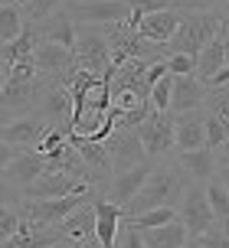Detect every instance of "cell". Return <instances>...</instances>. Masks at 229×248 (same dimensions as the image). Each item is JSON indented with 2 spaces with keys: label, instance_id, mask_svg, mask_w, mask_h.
<instances>
[{
  "label": "cell",
  "instance_id": "obj_8",
  "mask_svg": "<svg viewBox=\"0 0 229 248\" xmlns=\"http://www.w3.org/2000/svg\"><path fill=\"white\" fill-rule=\"evenodd\" d=\"M52 124L43 118V114L30 111V114H16L10 121H3L0 127V140L3 144H13V147H26V150H36L43 144V137L49 134Z\"/></svg>",
  "mask_w": 229,
  "mask_h": 248
},
{
  "label": "cell",
  "instance_id": "obj_20",
  "mask_svg": "<svg viewBox=\"0 0 229 248\" xmlns=\"http://www.w3.org/2000/svg\"><path fill=\"white\" fill-rule=\"evenodd\" d=\"M33 26H36V23H33ZM36 30H39V39H46V43H59V46H65V49H76L79 23L72 20V13L65 10V7H59V10L52 13L49 20H43Z\"/></svg>",
  "mask_w": 229,
  "mask_h": 248
},
{
  "label": "cell",
  "instance_id": "obj_29",
  "mask_svg": "<svg viewBox=\"0 0 229 248\" xmlns=\"http://www.w3.org/2000/svg\"><path fill=\"white\" fill-rule=\"evenodd\" d=\"M59 7H65V0H26L23 3V16H26V23L39 26L43 20H49Z\"/></svg>",
  "mask_w": 229,
  "mask_h": 248
},
{
  "label": "cell",
  "instance_id": "obj_15",
  "mask_svg": "<svg viewBox=\"0 0 229 248\" xmlns=\"http://www.w3.org/2000/svg\"><path fill=\"white\" fill-rule=\"evenodd\" d=\"M49 170V160L43 150H26L23 157H16L13 163L3 167V183L7 186H16V189H26V186L39 180V176Z\"/></svg>",
  "mask_w": 229,
  "mask_h": 248
},
{
  "label": "cell",
  "instance_id": "obj_38",
  "mask_svg": "<svg viewBox=\"0 0 229 248\" xmlns=\"http://www.w3.org/2000/svg\"><path fill=\"white\" fill-rule=\"evenodd\" d=\"M134 10H141L144 16L147 13H157V10H170V7H180V0H131Z\"/></svg>",
  "mask_w": 229,
  "mask_h": 248
},
{
  "label": "cell",
  "instance_id": "obj_25",
  "mask_svg": "<svg viewBox=\"0 0 229 248\" xmlns=\"http://www.w3.org/2000/svg\"><path fill=\"white\" fill-rule=\"evenodd\" d=\"M95 193H98V189H95ZM95 225H98V219H95V202L89 199V202H82V206L63 222V232L69 238H76V242H85L89 235H95Z\"/></svg>",
  "mask_w": 229,
  "mask_h": 248
},
{
  "label": "cell",
  "instance_id": "obj_45",
  "mask_svg": "<svg viewBox=\"0 0 229 248\" xmlns=\"http://www.w3.org/2000/svg\"><path fill=\"white\" fill-rule=\"evenodd\" d=\"M187 248H200V245H196V242H190V245H187Z\"/></svg>",
  "mask_w": 229,
  "mask_h": 248
},
{
  "label": "cell",
  "instance_id": "obj_4",
  "mask_svg": "<svg viewBox=\"0 0 229 248\" xmlns=\"http://www.w3.org/2000/svg\"><path fill=\"white\" fill-rule=\"evenodd\" d=\"M177 212H180V219H183V225H187V232H190V242H196L203 232H210L216 225V212L210 206L206 183H193L190 180L187 189H183V196H180V202H177Z\"/></svg>",
  "mask_w": 229,
  "mask_h": 248
},
{
  "label": "cell",
  "instance_id": "obj_23",
  "mask_svg": "<svg viewBox=\"0 0 229 248\" xmlns=\"http://www.w3.org/2000/svg\"><path fill=\"white\" fill-rule=\"evenodd\" d=\"M141 235H144L147 248H187L190 245V232H187L183 219H174V222L161 225V229H147Z\"/></svg>",
  "mask_w": 229,
  "mask_h": 248
},
{
  "label": "cell",
  "instance_id": "obj_34",
  "mask_svg": "<svg viewBox=\"0 0 229 248\" xmlns=\"http://www.w3.org/2000/svg\"><path fill=\"white\" fill-rule=\"evenodd\" d=\"M196 245L200 248H229V229L216 222L210 232H203V235L196 238Z\"/></svg>",
  "mask_w": 229,
  "mask_h": 248
},
{
  "label": "cell",
  "instance_id": "obj_43",
  "mask_svg": "<svg viewBox=\"0 0 229 248\" xmlns=\"http://www.w3.org/2000/svg\"><path fill=\"white\" fill-rule=\"evenodd\" d=\"M226 33V30H223ZM226 65H229V33H226Z\"/></svg>",
  "mask_w": 229,
  "mask_h": 248
},
{
  "label": "cell",
  "instance_id": "obj_22",
  "mask_svg": "<svg viewBox=\"0 0 229 248\" xmlns=\"http://www.w3.org/2000/svg\"><path fill=\"white\" fill-rule=\"evenodd\" d=\"M177 163L183 167V173L190 176L193 183H210V180H216V150H210V147L183 150V154H177Z\"/></svg>",
  "mask_w": 229,
  "mask_h": 248
},
{
  "label": "cell",
  "instance_id": "obj_30",
  "mask_svg": "<svg viewBox=\"0 0 229 248\" xmlns=\"http://www.w3.org/2000/svg\"><path fill=\"white\" fill-rule=\"evenodd\" d=\"M151 105L154 111H170V105H174V72H167L157 85L151 88Z\"/></svg>",
  "mask_w": 229,
  "mask_h": 248
},
{
  "label": "cell",
  "instance_id": "obj_5",
  "mask_svg": "<svg viewBox=\"0 0 229 248\" xmlns=\"http://www.w3.org/2000/svg\"><path fill=\"white\" fill-rule=\"evenodd\" d=\"M138 134L151 160H170V154L177 150V114L151 111L147 121L138 127Z\"/></svg>",
  "mask_w": 229,
  "mask_h": 248
},
{
  "label": "cell",
  "instance_id": "obj_13",
  "mask_svg": "<svg viewBox=\"0 0 229 248\" xmlns=\"http://www.w3.org/2000/svg\"><path fill=\"white\" fill-rule=\"evenodd\" d=\"M154 167H157V160H144V163H138V167L125 170V173H114L102 193L112 199V202H118V206H128V202L141 193V186L147 183V176L154 173Z\"/></svg>",
  "mask_w": 229,
  "mask_h": 248
},
{
  "label": "cell",
  "instance_id": "obj_10",
  "mask_svg": "<svg viewBox=\"0 0 229 248\" xmlns=\"http://www.w3.org/2000/svg\"><path fill=\"white\" fill-rule=\"evenodd\" d=\"M79 193H92V186L76 180V176H69V173L46 170L39 180H33L23 189V199H63V196H79Z\"/></svg>",
  "mask_w": 229,
  "mask_h": 248
},
{
  "label": "cell",
  "instance_id": "obj_16",
  "mask_svg": "<svg viewBox=\"0 0 229 248\" xmlns=\"http://www.w3.org/2000/svg\"><path fill=\"white\" fill-rule=\"evenodd\" d=\"M206 95H210V85L200 82L196 75H174L170 114H187V111H196V108H206Z\"/></svg>",
  "mask_w": 229,
  "mask_h": 248
},
{
  "label": "cell",
  "instance_id": "obj_33",
  "mask_svg": "<svg viewBox=\"0 0 229 248\" xmlns=\"http://www.w3.org/2000/svg\"><path fill=\"white\" fill-rule=\"evenodd\" d=\"M223 144H229V127L219 121L216 114H206V147L219 150Z\"/></svg>",
  "mask_w": 229,
  "mask_h": 248
},
{
  "label": "cell",
  "instance_id": "obj_18",
  "mask_svg": "<svg viewBox=\"0 0 229 248\" xmlns=\"http://www.w3.org/2000/svg\"><path fill=\"white\" fill-rule=\"evenodd\" d=\"M180 20H183V10H180V7L147 13V16H141L138 33L144 39H151V43H170V39L177 36V30H180Z\"/></svg>",
  "mask_w": 229,
  "mask_h": 248
},
{
  "label": "cell",
  "instance_id": "obj_9",
  "mask_svg": "<svg viewBox=\"0 0 229 248\" xmlns=\"http://www.w3.org/2000/svg\"><path fill=\"white\" fill-rule=\"evenodd\" d=\"M105 147H108V154H112L114 173H125V170H131V167L151 160L147 150H144V140H141L138 127H114L112 134H108V140H105Z\"/></svg>",
  "mask_w": 229,
  "mask_h": 248
},
{
  "label": "cell",
  "instance_id": "obj_42",
  "mask_svg": "<svg viewBox=\"0 0 229 248\" xmlns=\"http://www.w3.org/2000/svg\"><path fill=\"white\" fill-rule=\"evenodd\" d=\"M52 248H76V238H65V242H59V245H52Z\"/></svg>",
  "mask_w": 229,
  "mask_h": 248
},
{
  "label": "cell",
  "instance_id": "obj_14",
  "mask_svg": "<svg viewBox=\"0 0 229 248\" xmlns=\"http://www.w3.org/2000/svg\"><path fill=\"white\" fill-rule=\"evenodd\" d=\"M65 238L69 235L63 232V225H43V222H33V219H23L20 232L13 238H7L3 248H52Z\"/></svg>",
  "mask_w": 229,
  "mask_h": 248
},
{
  "label": "cell",
  "instance_id": "obj_36",
  "mask_svg": "<svg viewBox=\"0 0 229 248\" xmlns=\"http://www.w3.org/2000/svg\"><path fill=\"white\" fill-rule=\"evenodd\" d=\"M167 69H170L174 75H196V56H183V52H177V56L167 59Z\"/></svg>",
  "mask_w": 229,
  "mask_h": 248
},
{
  "label": "cell",
  "instance_id": "obj_27",
  "mask_svg": "<svg viewBox=\"0 0 229 248\" xmlns=\"http://www.w3.org/2000/svg\"><path fill=\"white\" fill-rule=\"evenodd\" d=\"M174 219H180L177 206H161V209H151V212H144V216H138V219H128V222L134 225V229H141V232H147V229H161V225L174 222Z\"/></svg>",
  "mask_w": 229,
  "mask_h": 248
},
{
  "label": "cell",
  "instance_id": "obj_1",
  "mask_svg": "<svg viewBox=\"0 0 229 248\" xmlns=\"http://www.w3.org/2000/svg\"><path fill=\"white\" fill-rule=\"evenodd\" d=\"M187 183H190V176L183 173V167L177 160H157L154 173L147 176V183L141 186V193L125 206L128 219H138V216L161 209V206H177Z\"/></svg>",
  "mask_w": 229,
  "mask_h": 248
},
{
  "label": "cell",
  "instance_id": "obj_6",
  "mask_svg": "<svg viewBox=\"0 0 229 248\" xmlns=\"http://www.w3.org/2000/svg\"><path fill=\"white\" fill-rule=\"evenodd\" d=\"M72 52H76V65L95 75H108L112 69V43H108L105 26H79V39Z\"/></svg>",
  "mask_w": 229,
  "mask_h": 248
},
{
  "label": "cell",
  "instance_id": "obj_3",
  "mask_svg": "<svg viewBox=\"0 0 229 248\" xmlns=\"http://www.w3.org/2000/svg\"><path fill=\"white\" fill-rule=\"evenodd\" d=\"M65 10L72 13L79 26H114L134 16L131 0H65Z\"/></svg>",
  "mask_w": 229,
  "mask_h": 248
},
{
  "label": "cell",
  "instance_id": "obj_44",
  "mask_svg": "<svg viewBox=\"0 0 229 248\" xmlns=\"http://www.w3.org/2000/svg\"><path fill=\"white\" fill-rule=\"evenodd\" d=\"M223 30H226V33H229V16H226V26H223Z\"/></svg>",
  "mask_w": 229,
  "mask_h": 248
},
{
  "label": "cell",
  "instance_id": "obj_31",
  "mask_svg": "<svg viewBox=\"0 0 229 248\" xmlns=\"http://www.w3.org/2000/svg\"><path fill=\"white\" fill-rule=\"evenodd\" d=\"M206 111L216 114L219 121L229 127V85L226 88H210V95H206Z\"/></svg>",
  "mask_w": 229,
  "mask_h": 248
},
{
  "label": "cell",
  "instance_id": "obj_24",
  "mask_svg": "<svg viewBox=\"0 0 229 248\" xmlns=\"http://www.w3.org/2000/svg\"><path fill=\"white\" fill-rule=\"evenodd\" d=\"M226 69V33H219L210 46H206L200 56H196V78L200 82H213V75Z\"/></svg>",
  "mask_w": 229,
  "mask_h": 248
},
{
  "label": "cell",
  "instance_id": "obj_17",
  "mask_svg": "<svg viewBox=\"0 0 229 248\" xmlns=\"http://www.w3.org/2000/svg\"><path fill=\"white\" fill-rule=\"evenodd\" d=\"M36 65L39 72H43V78H52V82H59L72 65H76V52L65 49V46H59V43H46V39H39L36 46Z\"/></svg>",
  "mask_w": 229,
  "mask_h": 248
},
{
  "label": "cell",
  "instance_id": "obj_35",
  "mask_svg": "<svg viewBox=\"0 0 229 248\" xmlns=\"http://www.w3.org/2000/svg\"><path fill=\"white\" fill-rule=\"evenodd\" d=\"M229 0H180L183 13H210V10H226Z\"/></svg>",
  "mask_w": 229,
  "mask_h": 248
},
{
  "label": "cell",
  "instance_id": "obj_11",
  "mask_svg": "<svg viewBox=\"0 0 229 248\" xmlns=\"http://www.w3.org/2000/svg\"><path fill=\"white\" fill-rule=\"evenodd\" d=\"M72 108H76V101H72V92L63 85V82H52L46 78V85L39 92V101L33 111L43 114L52 127H59V124H69L72 121Z\"/></svg>",
  "mask_w": 229,
  "mask_h": 248
},
{
  "label": "cell",
  "instance_id": "obj_40",
  "mask_svg": "<svg viewBox=\"0 0 229 248\" xmlns=\"http://www.w3.org/2000/svg\"><path fill=\"white\" fill-rule=\"evenodd\" d=\"M23 154H26V147H13V144H3V147H0V163L7 167V163H13L16 157H23Z\"/></svg>",
  "mask_w": 229,
  "mask_h": 248
},
{
  "label": "cell",
  "instance_id": "obj_41",
  "mask_svg": "<svg viewBox=\"0 0 229 248\" xmlns=\"http://www.w3.org/2000/svg\"><path fill=\"white\" fill-rule=\"evenodd\" d=\"M82 245H85V248H105L102 242H98V235H89L85 242H82Z\"/></svg>",
  "mask_w": 229,
  "mask_h": 248
},
{
  "label": "cell",
  "instance_id": "obj_32",
  "mask_svg": "<svg viewBox=\"0 0 229 248\" xmlns=\"http://www.w3.org/2000/svg\"><path fill=\"white\" fill-rule=\"evenodd\" d=\"M23 209L20 206H3V212H0V238L7 242V238H13L16 232H20V225H23Z\"/></svg>",
  "mask_w": 229,
  "mask_h": 248
},
{
  "label": "cell",
  "instance_id": "obj_7",
  "mask_svg": "<svg viewBox=\"0 0 229 248\" xmlns=\"http://www.w3.org/2000/svg\"><path fill=\"white\" fill-rule=\"evenodd\" d=\"M89 199H95V189H92V193H79V196H63V199H23L20 209H23V216L33 219V222L63 225L65 219H69L82 202H89Z\"/></svg>",
  "mask_w": 229,
  "mask_h": 248
},
{
  "label": "cell",
  "instance_id": "obj_37",
  "mask_svg": "<svg viewBox=\"0 0 229 248\" xmlns=\"http://www.w3.org/2000/svg\"><path fill=\"white\" fill-rule=\"evenodd\" d=\"M118 248H147V245H144V235H141V229H134L131 222H125L121 235H118Z\"/></svg>",
  "mask_w": 229,
  "mask_h": 248
},
{
  "label": "cell",
  "instance_id": "obj_12",
  "mask_svg": "<svg viewBox=\"0 0 229 248\" xmlns=\"http://www.w3.org/2000/svg\"><path fill=\"white\" fill-rule=\"evenodd\" d=\"M92 202H95V219H98V225H95L98 242H102L105 248H118V235H121V229H125V222H128L125 206L112 202L102 189L95 193V199H92Z\"/></svg>",
  "mask_w": 229,
  "mask_h": 248
},
{
  "label": "cell",
  "instance_id": "obj_26",
  "mask_svg": "<svg viewBox=\"0 0 229 248\" xmlns=\"http://www.w3.org/2000/svg\"><path fill=\"white\" fill-rule=\"evenodd\" d=\"M26 30V16L20 3H3L0 7V46L3 43H13Z\"/></svg>",
  "mask_w": 229,
  "mask_h": 248
},
{
  "label": "cell",
  "instance_id": "obj_21",
  "mask_svg": "<svg viewBox=\"0 0 229 248\" xmlns=\"http://www.w3.org/2000/svg\"><path fill=\"white\" fill-rule=\"evenodd\" d=\"M206 108L177 114V154L206 147Z\"/></svg>",
  "mask_w": 229,
  "mask_h": 248
},
{
  "label": "cell",
  "instance_id": "obj_39",
  "mask_svg": "<svg viewBox=\"0 0 229 248\" xmlns=\"http://www.w3.org/2000/svg\"><path fill=\"white\" fill-rule=\"evenodd\" d=\"M216 180L226 183V189H229V144H223L216 150Z\"/></svg>",
  "mask_w": 229,
  "mask_h": 248
},
{
  "label": "cell",
  "instance_id": "obj_46",
  "mask_svg": "<svg viewBox=\"0 0 229 248\" xmlns=\"http://www.w3.org/2000/svg\"><path fill=\"white\" fill-rule=\"evenodd\" d=\"M76 248H85V245H82V242H76Z\"/></svg>",
  "mask_w": 229,
  "mask_h": 248
},
{
  "label": "cell",
  "instance_id": "obj_47",
  "mask_svg": "<svg viewBox=\"0 0 229 248\" xmlns=\"http://www.w3.org/2000/svg\"><path fill=\"white\" fill-rule=\"evenodd\" d=\"M3 3H13V0H3Z\"/></svg>",
  "mask_w": 229,
  "mask_h": 248
},
{
  "label": "cell",
  "instance_id": "obj_2",
  "mask_svg": "<svg viewBox=\"0 0 229 248\" xmlns=\"http://www.w3.org/2000/svg\"><path fill=\"white\" fill-rule=\"evenodd\" d=\"M223 26H226V10L183 13L177 36L167 43V49H170V56H177V52H183V56H200L223 33Z\"/></svg>",
  "mask_w": 229,
  "mask_h": 248
},
{
  "label": "cell",
  "instance_id": "obj_28",
  "mask_svg": "<svg viewBox=\"0 0 229 248\" xmlns=\"http://www.w3.org/2000/svg\"><path fill=\"white\" fill-rule=\"evenodd\" d=\"M206 193H210V206L216 212V222L229 229V189H226V183L210 180V183H206Z\"/></svg>",
  "mask_w": 229,
  "mask_h": 248
},
{
  "label": "cell",
  "instance_id": "obj_48",
  "mask_svg": "<svg viewBox=\"0 0 229 248\" xmlns=\"http://www.w3.org/2000/svg\"><path fill=\"white\" fill-rule=\"evenodd\" d=\"M226 16H229V7H226Z\"/></svg>",
  "mask_w": 229,
  "mask_h": 248
},
{
  "label": "cell",
  "instance_id": "obj_19",
  "mask_svg": "<svg viewBox=\"0 0 229 248\" xmlns=\"http://www.w3.org/2000/svg\"><path fill=\"white\" fill-rule=\"evenodd\" d=\"M69 140L76 144V150L82 154V160L92 167V173L98 176V183H102V189H105L108 180L114 176V163H112V154L105 147V140H89V137H79V134H72Z\"/></svg>",
  "mask_w": 229,
  "mask_h": 248
}]
</instances>
